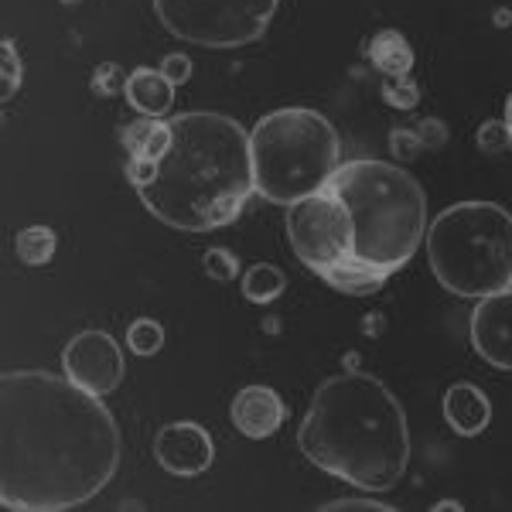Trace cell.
<instances>
[{
    "label": "cell",
    "mask_w": 512,
    "mask_h": 512,
    "mask_svg": "<svg viewBox=\"0 0 512 512\" xmlns=\"http://www.w3.org/2000/svg\"><path fill=\"white\" fill-rule=\"evenodd\" d=\"M55 246H59V239H55V233L48 226H28L14 239V253H18V260L28 263V267H45V263H52Z\"/></svg>",
    "instance_id": "cell-19"
},
{
    "label": "cell",
    "mask_w": 512,
    "mask_h": 512,
    "mask_svg": "<svg viewBox=\"0 0 512 512\" xmlns=\"http://www.w3.org/2000/svg\"><path fill=\"white\" fill-rule=\"evenodd\" d=\"M325 509H379V512H390L393 506H390V502H379L376 495H369V499H335V502H325Z\"/></svg>",
    "instance_id": "cell-28"
},
{
    "label": "cell",
    "mask_w": 512,
    "mask_h": 512,
    "mask_svg": "<svg viewBox=\"0 0 512 512\" xmlns=\"http://www.w3.org/2000/svg\"><path fill=\"white\" fill-rule=\"evenodd\" d=\"M444 420L458 437H478L485 434L492 420V403L489 396L478 390L475 383H454L444 393Z\"/></svg>",
    "instance_id": "cell-14"
},
{
    "label": "cell",
    "mask_w": 512,
    "mask_h": 512,
    "mask_svg": "<svg viewBox=\"0 0 512 512\" xmlns=\"http://www.w3.org/2000/svg\"><path fill=\"white\" fill-rule=\"evenodd\" d=\"M506 127H509V151H512V120H506Z\"/></svg>",
    "instance_id": "cell-30"
},
{
    "label": "cell",
    "mask_w": 512,
    "mask_h": 512,
    "mask_svg": "<svg viewBox=\"0 0 512 512\" xmlns=\"http://www.w3.org/2000/svg\"><path fill=\"white\" fill-rule=\"evenodd\" d=\"M120 140H123V147H127V178H130V185H137L171 147V123L144 117V120L130 123V127H123Z\"/></svg>",
    "instance_id": "cell-13"
},
{
    "label": "cell",
    "mask_w": 512,
    "mask_h": 512,
    "mask_svg": "<svg viewBox=\"0 0 512 512\" xmlns=\"http://www.w3.org/2000/svg\"><path fill=\"white\" fill-rule=\"evenodd\" d=\"M0 502L11 512L86 506L120 468V427L103 396L48 369L0 376Z\"/></svg>",
    "instance_id": "cell-1"
},
{
    "label": "cell",
    "mask_w": 512,
    "mask_h": 512,
    "mask_svg": "<svg viewBox=\"0 0 512 512\" xmlns=\"http://www.w3.org/2000/svg\"><path fill=\"white\" fill-rule=\"evenodd\" d=\"M287 239H291L297 260L311 274L325 277L338 263L355 256V226L338 195L325 192L301 198L287 212Z\"/></svg>",
    "instance_id": "cell-8"
},
{
    "label": "cell",
    "mask_w": 512,
    "mask_h": 512,
    "mask_svg": "<svg viewBox=\"0 0 512 512\" xmlns=\"http://www.w3.org/2000/svg\"><path fill=\"white\" fill-rule=\"evenodd\" d=\"M256 195L274 205H297L325 192L342 168L338 130L308 106H280L250 130Z\"/></svg>",
    "instance_id": "cell-5"
},
{
    "label": "cell",
    "mask_w": 512,
    "mask_h": 512,
    "mask_svg": "<svg viewBox=\"0 0 512 512\" xmlns=\"http://www.w3.org/2000/svg\"><path fill=\"white\" fill-rule=\"evenodd\" d=\"M62 369L69 379H76L82 390L106 396L123 383V352L110 332L89 328V332H79L65 345Z\"/></svg>",
    "instance_id": "cell-9"
},
{
    "label": "cell",
    "mask_w": 512,
    "mask_h": 512,
    "mask_svg": "<svg viewBox=\"0 0 512 512\" xmlns=\"http://www.w3.org/2000/svg\"><path fill=\"white\" fill-rule=\"evenodd\" d=\"M202 267L209 277L216 280H236L239 277V260L229 250H209L202 256Z\"/></svg>",
    "instance_id": "cell-24"
},
{
    "label": "cell",
    "mask_w": 512,
    "mask_h": 512,
    "mask_svg": "<svg viewBox=\"0 0 512 512\" xmlns=\"http://www.w3.org/2000/svg\"><path fill=\"white\" fill-rule=\"evenodd\" d=\"M383 99L393 110H414L420 103V86L407 76H396L390 82H383Z\"/></svg>",
    "instance_id": "cell-22"
},
{
    "label": "cell",
    "mask_w": 512,
    "mask_h": 512,
    "mask_svg": "<svg viewBox=\"0 0 512 512\" xmlns=\"http://www.w3.org/2000/svg\"><path fill=\"white\" fill-rule=\"evenodd\" d=\"M472 345L489 366L512 369V287L475 304Z\"/></svg>",
    "instance_id": "cell-11"
},
{
    "label": "cell",
    "mask_w": 512,
    "mask_h": 512,
    "mask_svg": "<svg viewBox=\"0 0 512 512\" xmlns=\"http://www.w3.org/2000/svg\"><path fill=\"white\" fill-rule=\"evenodd\" d=\"M431 274L444 291L482 301L512 287V212L495 202H458L427 226Z\"/></svg>",
    "instance_id": "cell-6"
},
{
    "label": "cell",
    "mask_w": 512,
    "mask_h": 512,
    "mask_svg": "<svg viewBox=\"0 0 512 512\" xmlns=\"http://www.w3.org/2000/svg\"><path fill=\"white\" fill-rule=\"evenodd\" d=\"M369 62H373L386 79L410 76V69H414V48H410V41L403 38L400 31L386 28L369 41Z\"/></svg>",
    "instance_id": "cell-16"
},
{
    "label": "cell",
    "mask_w": 512,
    "mask_h": 512,
    "mask_svg": "<svg viewBox=\"0 0 512 512\" xmlns=\"http://www.w3.org/2000/svg\"><path fill=\"white\" fill-rule=\"evenodd\" d=\"M93 93L96 96H117V93H127V76L120 72V65L106 62L99 65L93 72Z\"/></svg>",
    "instance_id": "cell-23"
},
{
    "label": "cell",
    "mask_w": 512,
    "mask_h": 512,
    "mask_svg": "<svg viewBox=\"0 0 512 512\" xmlns=\"http://www.w3.org/2000/svg\"><path fill=\"white\" fill-rule=\"evenodd\" d=\"M478 151H482V154L509 151V127H506V120H502V123H485V127L478 130Z\"/></svg>",
    "instance_id": "cell-25"
},
{
    "label": "cell",
    "mask_w": 512,
    "mask_h": 512,
    "mask_svg": "<svg viewBox=\"0 0 512 512\" xmlns=\"http://www.w3.org/2000/svg\"><path fill=\"white\" fill-rule=\"evenodd\" d=\"M127 345L134 355H144V359H151V355L161 352L164 345V328L161 321L154 318H137L134 325L127 328Z\"/></svg>",
    "instance_id": "cell-20"
},
{
    "label": "cell",
    "mask_w": 512,
    "mask_h": 512,
    "mask_svg": "<svg viewBox=\"0 0 512 512\" xmlns=\"http://www.w3.org/2000/svg\"><path fill=\"white\" fill-rule=\"evenodd\" d=\"M171 147L137 181L154 219L185 233H212L239 219L256 195L250 134L226 113L171 117Z\"/></svg>",
    "instance_id": "cell-2"
},
{
    "label": "cell",
    "mask_w": 512,
    "mask_h": 512,
    "mask_svg": "<svg viewBox=\"0 0 512 512\" xmlns=\"http://www.w3.org/2000/svg\"><path fill=\"white\" fill-rule=\"evenodd\" d=\"M287 291V274L274 263H253L243 274V297L250 304H274Z\"/></svg>",
    "instance_id": "cell-18"
},
{
    "label": "cell",
    "mask_w": 512,
    "mask_h": 512,
    "mask_svg": "<svg viewBox=\"0 0 512 512\" xmlns=\"http://www.w3.org/2000/svg\"><path fill=\"white\" fill-rule=\"evenodd\" d=\"M0 79H4V89H0V96H4V103H11L14 93L21 89L24 82V65H21V55L18 48H14L11 38H4V45H0Z\"/></svg>",
    "instance_id": "cell-21"
},
{
    "label": "cell",
    "mask_w": 512,
    "mask_h": 512,
    "mask_svg": "<svg viewBox=\"0 0 512 512\" xmlns=\"http://www.w3.org/2000/svg\"><path fill=\"white\" fill-rule=\"evenodd\" d=\"M355 226V256L386 277L403 270L427 236V195L400 164L349 161L328 181Z\"/></svg>",
    "instance_id": "cell-4"
},
{
    "label": "cell",
    "mask_w": 512,
    "mask_h": 512,
    "mask_svg": "<svg viewBox=\"0 0 512 512\" xmlns=\"http://www.w3.org/2000/svg\"><path fill=\"white\" fill-rule=\"evenodd\" d=\"M297 448L315 468L355 489L390 492L410 465L407 414L383 379L345 369L311 396Z\"/></svg>",
    "instance_id": "cell-3"
},
{
    "label": "cell",
    "mask_w": 512,
    "mask_h": 512,
    "mask_svg": "<svg viewBox=\"0 0 512 512\" xmlns=\"http://www.w3.org/2000/svg\"><path fill=\"white\" fill-rule=\"evenodd\" d=\"M62 4H79V0H62Z\"/></svg>",
    "instance_id": "cell-31"
},
{
    "label": "cell",
    "mask_w": 512,
    "mask_h": 512,
    "mask_svg": "<svg viewBox=\"0 0 512 512\" xmlns=\"http://www.w3.org/2000/svg\"><path fill=\"white\" fill-rule=\"evenodd\" d=\"M154 458L168 475L175 478H195L209 472L216 461V444L205 427L192 420H175V424L161 427L154 437Z\"/></svg>",
    "instance_id": "cell-10"
},
{
    "label": "cell",
    "mask_w": 512,
    "mask_h": 512,
    "mask_svg": "<svg viewBox=\"0 0 512 512\" xmlns=\"http://www.w3.org/2000/svg\"><path fill=\"white\" fill-rule=\"evenodd\" d=\"M229 420L250 441H267L284 424V400L270 386H246V390H239L233 396Z\"/></svg>",
    "instance_id": "cell-12"
},
{
    "label": "cell",
    "mask_w": 512,
    "mask_h": 512,
    "mask_svg": "<svg viewBox=\"0 0 512 512\" xmlns=\"http://www.w3.org/2000/svg\"><path fill=\"white\" fill-rule=\"evenodd\" d=\"M321 280H325V284H332L335 291H342V294L369 297V294H376L390 277H386L383 270H376L373 263L359 260V256H349V260L338 263L335 270H328Z\"/></svg>",
    "instance_id": "cell-17"
},
{
    "label": "cell",
    "mask_w": 512,
    "mask_h": 512,
    "mask_svg": "<svg viewBox=\"0 0 512 512\" xmlns=\"http://www.w3.org/2000/svg\"><path fill=\"white\" fill-rule=\"evenodd\" d=\"M161 72L175 82V86H181V82H188V76H192V62H188V55H168V59L161 62Z\"/></svg>",
    "instance_id": "cell-27"
},
{
    "label": "cell",
    "mask_w": 512,
    "mask_h": 512,
    "mask_svg": "<svg viewBox=\"0 0 512 512\" xmlns=\"http://www.w3.org/2000/svg\"><path fill=\"white\" fill-rule=\"evenodd\" d=\"M424 147V140H420L414 130H393V154L396 161H410L414 154Z\"/></svg>",
    "instance_id": "cell-26"
},
{
    "label": "cell",
    "mask_w": 512,
    "mask_h": 512,
    "mask_svg": "<svg viewBox=\"0 0 512 512\" xmlns=\"http://www.w3.org/2000/svg\"><path fill=\"white\" fill-rule=\"evenodd\" d=\"M280 0H154L168 35L202 48H239L263 38Z\"/></svg>",
    "instance_id": "cell-7"
},
{
    "label": "cell",
    "mask_w": 512,
    "mask_h": 512,
    "mask_svg": "<svg viewBox=\"0 0 512 512\" xmlns=\"http://www.w3.org/2000/svg\"><path fill=\"white\" fill-rule=\"evenodd\" d=\"M506 120H512V96L506 99Z\"/></svg>",
    "instance_id": "cell-29"
},
{
    "label": "cell",
    "mask_w": 512,
    "mask_h": 512,
    "mask_svg": "<svg viewBox=\"0 0 512 512\" xmlns=\"http://www.w3.org/2000/svg\"><path fill=\"white\" fill-rule=\"evenodd\" d=\"M123 96L130 99V106L140 117L161 120L175 106V82L164 76L161 69H134L127 76V93Z\"/></svg>",
    "instance_id": "cell-15"
}]
</instances>
